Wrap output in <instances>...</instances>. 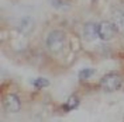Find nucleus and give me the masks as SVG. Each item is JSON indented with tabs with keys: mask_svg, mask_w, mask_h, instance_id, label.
Returning <instances> with one entry per match:
<instances>
[{
	"mask_svg": "<svg viewBox=\"0 0 124 122\" xmlns=\"http://www.w3.org/2000/svg\"><path fill=\"white\" fill-rule=\"evenodd\" d=\"M100 88L106 93H114L123 87V77L117 73H107L100 79Z\"/></svg>",
	"mask_w": 124,
	"mask_h": 122,
	"instance_id": "obj_1",
	"label": "nucleus"
},
{
	"mask_svg": "<svg viewBox=\"0 0 124 122\" xmlns=\"http://www.w3.org/2000/svg\"><path fill=\"white\" fill-rule=\"evenodd\" d=\"M46 48L49 52L52 54H59L62 49H63V45H65V34L59 30H54L51 31L46 37Z\"/></svg>",
	"mask_w": 124,
	"mask_h": 122,
	"instance_id": "obj_2",
	"label": "nucleus"
},
{
	"mask_svg": "<svg viewBox=\"0 0 124 122\" xmlns=\"http://www.w3.org/2000/svg\"><path fill=\"white\" fill-rule=\"evenodd\" d=\"M117 32V27L114 25L113 21H100L97 24V37L101 41H110L111 38H114Z\"/></svg>",
	"mask_w": 124,
	"mask_h": 122,
	"instance_id": "obj_3",
	"label": "nucleus"
},
{
	"mask_svg": "<svg viewBox=\"0 0 124 122\" xmlns=\"http://www.w3.org/2000/svg\"><path fill=\"white\" fill-rule=\"evenodd\" d=\"M3 108L7 112H18L21 109V101L16 94H6L3 97Z\"/></svg>",
	"mask_w": 124,
	"mask_h": 122,
	"instance_id": "obj_4",
	"label": "nucleus"
},
{
	"mask_svg": "<svg viewBox=\"0 0 124 122\" xmlns=\"http://www.w3.org/2000/svg\"><path fill=\"white\" fill-rule=\"evenodd\" d=\"M83 38L86 41H93V39L99 38L97 37V24L86 23L83 25Z\"/></svg>",
	"mask_w": 124,
	"mask_h": 122,
	"instance_id": "obj_5",
	"label": "nucleus"
},
{
	"mask_svg": "<svg viewBox=\"0 0 124 122\" xmlns=\"http://www.w3.org/2000/svg\"><path fill=\"white\" fill-rule=\"evenodd\" d=\"M111 21L114 23L117 28H123L124 27V11L121 8H114L111 11Z\"/></svg>",
	"mask_w": 124,
	"mask_h": 122,
	"instance_id": "obj_6",
	"label": "nucleus"
},
{
	"mask_svg": "<svg viewBox=\"0 0 124 122\" xmlns=\"http://www.w3.org/2000/svg\"><path fill=\"white\" fill-rule=\"evenodd\" d=\"M79 102H80L79 97H76V95L73 94V95H70L69 98H68V101L63 104L62 109H63L65 112H70V111H73V109H76V108L79 107Z\"/></svg>",
	"mask_w": 124,
	"mask_h": 122,
	"instance_id": "obj_7",
	"label": "nucleus"
},
{
	"mask_svg": "<svg viewBox=\"0 0 124 122\" xmlns=\"http://www.w3.org/2000/svg\"><path fill=\"white\" fill-rule=\"evenodd\" d=\"M32 27H34V23H32V20H31L30 17H25L21 20V23H20V27H18V31L24 34V35H27V34H30V31L32 30Z\"/></svg>",
	"mask_w": 124,
	"mask_h": 122,
	"instance_id": "obj_8",
	"label": "nucleus"
},
{
	"mask_svg": "<svg viewBox=\"0 0 124 122\" xmlns=\"http://www.w3.org/2000/svg\"><path fill=\"white\" fill-rule=\"evenodd\" d=\"M31 84L34 86V88H37V90H41V88H45L49 86V80L45 79V77H38V79H34Z\"/></svg>",
	"mask_w": 124,
	"mask_h": 122,
	"instance_id": "obj_9",
	"label": "nucleus"
},
{
	"mask_svg": "<svg viewBox=\"0 0 124 122\" xmlns=\"http://www.w3.org/2000/svg\"><path fill=\"white\" fill-rule=\"evenodd\" d=\"M94 73H96V70L94 69H82L80 72H79V80H82V81H85V80H89L90 77L94 76Z\"/></svg>",
	"mask_w": 124,
	"mask_h": 122,
	"instance_id": "obj_10",
	"label": "nucleus"
},
{
	"mask_svg": "<svg viewBox=\"0 0 124 122\" xmlns=\"http://www.w3.org/2000/svg\"><path fill=\"white\" fill-rule=\"evenodd\" d=\"M51 1H52V6L56 7V8H63V7H66V6H68L63 0H51Z\"/></svg>",
	"mask_w": 124,
	"mask_h": 122,
	"instance_id": "obj_11",
	"label": "nucleus"
},
{
	"mask_svg": "<svg viewBox=\"0 0 124 122\" xmlns=\"http://www.w3.org/2000/svg\"><path fill=\"white\" fill-rule=\"evenodd\" d=\"M123 119H124V118H123Z\"/></svg>",
	"mask_w": 124,
	"mask_h": 122,
	"instance_id": "obj_12",
	"label": "nucleus"
}]
</instances>
